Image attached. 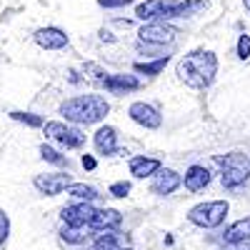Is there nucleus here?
I'll use <instances>...</instances> for the list:
<instances>
[{
  "label": "nucleus",
  "instance_id": "nucleus-17",
  "mask_svg": "<svg viewBox=\"0 0 250 250\" xmlns=\"http://www.w3.org/2000/svg\"><path fill=\"white\" fill-rule=\"evenodd\" d=\"M160 168H163V165H160V160H155V158H145V155L130 158V175H135V178L155 175Z\"/></svg>",
  "mask_w": 250,
  "mask_h": 250
},
{
  "label": "nucleus",
  "instance_id": "nucleus-32",
  "mask_svg": "<svg viewBox=\"0 0 250 250\" xmlns=\"http://www.w3.org/2000/svg\"><path fill=\"white\" fill-rule=\"evenodd\" d=\"M243 5H245V10L250 13V0H243Z\"/></svg>",
  "mask_w": 250,
  "mask_h": 250
},
{
  "label": "nucleus",
  "instance_id": "nucleus-20",
  "mask_svg": "<svg viewBox=\"0 0 250 250\" xmlns=\"http://www.w3.org/2000/svg\"><path fill=\"white\" fill-rule=\"evenodd\" d=\"M245 238H250V218L235 220V223L225 230V235H223L225 243H240V240H245Z\"/></svg>",
  "mask_w": 250,
  "mask_h": 250
},
{
  "label": "nucleus",
  "instance_id": "nucleus-4",
  "mask_svg": "<svg viewBox=\"0 0 250 250\" xmlns=\"http://www.w3.org/2000/svg\"><path fill=\"white\" fill-rule=\"evenodd\" d=\"M228 210H230V205L228 200H208V203H198L193 205L190 210H188V220L198 228H205V230H210V228H218Z\"/></svg>",
  "mask_w": 250,
  "mask_h": 250
},
{
  "label": "nucleus",
  "instance_id": "nucleus-8",
  "mask_svg": "<svg viewBox=\"0 0 250 250\" xmlns=\"http://www.w3.org/2000/svg\"><path fill=\"white\" fill-rule=\"evenodd\" d=\"M73 180H70V175L68 173H43V175H35V180H33V185L38 188L43 195H60L65 188L70 185Z\"/></svg>",
  "mask_w": 250,
  "mask_h": 250
},
{
  "label": "nucleus",
  "instance_id": "nucleus-22",
  "mask_svg": "<svg viewBox=\"0 0 250 250\" xmlns=\"http://www.w3.org/2000/svg\"><path fill=\"white\" fill-rule=\"evenodd\" d=\"M170 62V55H160L155 60H145V62H135L133 70L135 73H143V75H158L165 70V65Z\"/></svg>",
  "mask_w": 250,
  "mask_h": 250
},
{
  "label": "nucleus",
  "instance_id": "nucleus-28",
  "mask_svg": "<svg viewBox=\"0 0 250 250\" xmlns=\"http://www.w3.org/2000/svg\"><path fill=\"white\" fill-rule=\"evenodd\" d=\"M133 0H98V5L100 8H105V10H115V8H125V5H130Z\"/></svg>",
  "mask_w": 250,
  "mask_h": 250
},
{
  "label": "nucleus",
  "instance_id": "nucleus-31",
  "mask_svg": "<svg viewBox=\"0 0 250 250\" xmlns=\"http://www.w3.org/2000/svg\"><path fill=\"white\" fill-rule=\"evenodd\" d=\"M238 250H250V238H245V240H240V243H233Z\"/></svg>",
  "mask_w": 250,
  "mask_h": 250
},
{
  "label": "nucleus",
  "instance_id": "nucleus-15",
  "mask_svg": "<svg viewBox=\"0 0 250 250\" xmlns=\"http://www.w3.org/2000/svg\"><path fill=\"white\" fill-rule=\"evenodd\" d=\"M183 183L190 193H200L210 185V173H208V168H203V165H193V168H188Z\"/></svg>",
  "mask_w": 250,
  "mask_h": 250
},
{
  "label": "nucleus",
  "instance_id": "nucleus-2",
  "mask_svg": "<svg viewBox=\"0 0 250 250\" xmlns=\"http://www.w3.org/2000/svg\"><path fill=\"white\" fill-rule=\"evenodd\" d=\"M110 113V105L103 95H75L60 103V115L73 125H93Z\"/></svg>",
  "mask_w": 250,
  "mask_h": 250
},
{
  "label": "nucleus",
  "instance_id": "nucleus-10",
  "mask_svg": "<svg viewBox=\"0 0 250 250\" xmlns=\"http://www.w3.org/2000/svg\"><path fill=\"white\" fill-rule=\"evenodd\" d=\"M180 185H183V178H180L175 170H170V168H160V170L153 175L150 190H153V195H173Z\"/></svg>",
  "mask_w": 250,
  "mask_h": 250
},
{
  "label": "nucleus",
  "instance_id": "nucleus-27",
  "mask_svg": "<svg viewBox=\"0 0 250 250\" xmlns=\"http://www.w3.org/2000/svg\"><path fill=\"white\" fill-rule=\"evenodd\" d=\"M238 58L240 60H248L250 58V35H245V33L238 38Z\"/></svg>",
  "mask_w": 250,
  "mask_h": 250
},
{
  "label": "nucleus",
  "instance_id": "nucleus-26",
  "mask_svg": "<svg viewBox=\"0 0 250 250\" xmlns=\"http://www.w3.org/2000/svg\"><path fill=\"white\" fill-rule=\"evenodd\" d=\"M130 190H133V185H130L128 180H118V183L110 185V195H113V198H125Z\"/></svg>",
  "mask_w": 250,
  "mask_h": 250
},
{
  "label": "nucleus",
  "instance_id": "nucleus-16",
  "mask_svg": "<svg viewBox=\"0 0 250 250\" xmlns=\"http://www.w3.org/2000/svg\"><path fill=\"white\" fill-rule=\"evenodd\" d=\"M123 223V215L120 210H115V208H103V210L95 213V220L90 223V228H95V230H118Z\"/></svg>",
  "mask_w": 250,
  "mask_h": 250
},
{
  "label": "nucleus",
  "instance_id": "nucleus-24",
  "mask_svg": "<svg viewBox=\"0 0 250 250\" xmlns=\"http://www.w3.org/2000/svg\"><path fill=\"white\" fill-rule=\"evenodd\" d=\"M40 155H43V160H48V163H53V165H68V158L65 155H60L58 150H53L50 145H40Z\"/></svg>",
  "mask_w": 250,
  "mask_h": 250
},
{
  "label": "nucleus",
  "instance_id": "nucleus-21",
  "mask_svg": "<svg viewBox=\"0 0 250 250\" xmlns=\"http://www.w3.org/2000/svg\"><path fill=\"white\" fill-rule=\"evenodd\" d=\"M65 193L70 198H75L78 203H93L98 198V190H95L93 185H85V183H70L65 188Z\"/></svg>",
  "mask_w": 250,
  "mask_h": 250
},
{
  "label": "nucleus",
  "instance_id": "nucleus-29",
  "mask_svg": "<svg viewBox=\"0 0 250 250\" xmlns=\"http://www.w3.org/2000/svg\"><path fill=\"white\" fill-rule=\"evenodd\" d=\"M8 230H10V220H8V215L0 210V245L5 243V238H8Z\"/></svg>",
  "mask_w": 250,
  "mask_h": 250
},
{
  "label": "nucleus",
  "instance_id": "nucleus-7",
  "mask_svg": "<svg viewBox=\"0 0 250 250\" xmlns=\"http://www.w3.org/2000/svg\"><path fill=\"white\" fill-rule=\"evenodd\" d=\"M138 38L143 43H153V45H170L178 38V28L163 23V20H155V23H148L138 30Z\"/></svg>",
  "mask_w": 250,
  "mask_h": 250
},
{
  "label": "nucleus",
  "instance_id": "nucleus-11",
  "mask_svg": "<svg viewBox=\"0 0 250 250\" xmlns=\"http://www.w3.org/2000/svg\"><path fill=\"white\" fill-rule=\"evenodd\" d=\"M95 208L90 203H73V205H65L62 208V220L65 225H90L95 220Z\"/></svg>",
  "mask_w": 250,
  "mask_h": 250
},
{
  "label": "nucleus",
  "instance_id": "nucleus-30",
  "mask_svg": "<svg viewBox=\"0 0 250 250\" xmlns=\"http://www.w3.org/2000/svg\"><path fill=\"white\" fill-rule=\"evenodd\" d=\"M95 158L93 155H83V168H85V170H95Z\"/></svg>",
  "mask_w": 250,
  "mask_h": 250
},
{
  "label": "nucleus",
  "instance_id": "nucleus-19",
  "mask_svg": "<svg viewBox=\"0 0 250 250\" xmlns=\"http://www.w3.org/2000/svg\"><path fill=\"white\" fill-rule=\"evenodd\" d=\"M90 235H93V228L90 225H65L60 230V238L65 240V243H73V245L85 243Z\"/></svg>",
  "mask_w": 250,
  "mask_h": 250
},
{
  "label": "nucleus",
  "instance_id": "nucleus-5",
  "mask_svg": "<svg viewBox=\"0 0 250 250\" xmlns=\"http://www.w3.org/2000/svg\"><path fill=\"white\" fill-rule=\"evenodd\" d=\"M43 128H45V135L50 140H55L58 145H62L65 150H78V148L85 145V135H83V130L75 128V125L50 120V123H43Z\"/></svg>",
  "mask_w": 250,
  "mask_h": 250
},
{
  "label": "nucleus",
  "instance_id": "nucleus-1",
  "mask_svg": "<svg viewBox=\"0 0 250 250\" xmlns=\"http://www.w3.org/2000/svg\"><path fill=\"white\" fill-rule=\"evenodd\" d=\"M218 75V55L210 50H193L178 60V78L188 88L205 90Z\"/></svg>",
  "mask_w": 250,
  "mask_h": 250
},
{
  "label": "nucleus",
  "instance_id": "nucleus-6",
  "mask_svg": "<svg viewBox=\"0 0 250 250\" xmlns=\"http://www.w3.org/2000/svg\"><path fill=\"white\" fill-rule=\"evenodd\" d=\"M208 3L205 0H163L160 8V18L158 20H173V18H190L200 10H205Z\"/></svg>",
  "mask_w": 250,
  "mask_h": 250
},
{
  "label": "nucleus",
  "instance_id": "nucleus-3",
  "mask_svg": "<svg viewBox=\"0 0 250 250\" xmlns=\"http://www.w3.org/2000/svg\"><path fill=\"white\" fill-rule=\"evenodd\" d=\"M215 163L220 165V180L225 188H240L243 183H248L250 178V158L243 153H228V155H218Z\"/></svg>",
  "mask_w": 250,
  "mask_h": 250
},
{
  "label": "nucleus",
  "instance_id": "nucleus-18",
  "mask_svg": "<svg viewBox=\"0 0 250 250\" xmlns=\"http://www.w3.org/2000/svg\"><path fill=\"white\" fill-rule=\"evenodd\" d=\"M123 248H128V238H123L115 230L98 233V238L93 243V250H123Z\"/></svg>",
  "mask_w": 250,
  "mask_h": 250
},
{
  "label": "nucleus",
  "instance_id": "nucleus-9",
  "mask_svg": "<svg viewBox=\"0 0 250 250\" xmlns=\"http://www.w3.org/2000/svg\"><path fill=\"white\" fill-rule=\"evenodd\" d=\"M128 115H130L138 125H143V128H148V130H158L160 125H163V115H160L153 105H148V103H140V100L130 105Z\"/></svg>",
  "mask_w": 250,
  "mask_h": 250
},
{
  "label": "nucleus",
  "instance_id": "nucleus-25",
  "mask_svg": "<svg viewBox=\"0 0 250 250\" xmlns=\"http://www.w3.org/2000/svg\"><path fill=\"white\" fill-rule=\"evenodd\" d=\"M10 118L13 120H18V123H25V125H30V128H40L43 125V118L40 115H35V113H10Z\"/></svg>",
  "mask_w": 250,
  "mask_h": 250
},
{
  "label": "nucleus",
  "instance_id": "nucleus-33",
  "mask_svg": "<svg viewBox=\"0 0 250 250\" xmlns=\"http://www.w3.org/2000/svg\"><path fill=\"white\" fill-rule=\"evenodd\" d=\"M123 250H135V248H123Z\"/></svg>",
  "mask_w": 250,
  "mask_h": 250
},
{
  "label": "nucleus",
  "instance_id": "nucleus-14",
  "mask_svg": "<svg viewBox=\"0 0 250 250\" xmlns=\"http://www.w3.org/2000/svg\"><path fill=\"white\" fill-rule=\"evenodd\" d=\"M103 88H105L108 93H130V90H138L140 88V80L135 75H123V73H115V75H108L105 80H103Z\"/></svg>",
  "mask_w": 250,
  "mask_h": 250
},
{
  "label": "nucleus",
  "instance_id": "nucleus-23",
  "mask_svg": "<svg viewBox=\"0 0 250 250\" xmlns=\"http://www.w3.org/2000/svg\"><path fill=\"white\" fill-rule=\"evenodd\" d=\"M160 8H163V0H145V3L135 5V18H140V20H158L160 18Z\"/></svg>",
  "mask_w": 250,
  "mask_h": 250
},
{
  "label": "nucleus",
  "instance_id": "nucleus-12",
  "mask_svg": "<svg viewBox=\"0 0 250 250\" xmlns=\"http://www.w3.org/2000/svg\"><path fill=\"white\" fill-rule=\"evenodd\" d=\"M35 43H38V48H43V50H62L70 43V38L65 35V30L50 25V28H40L35 33Z\"/></svg>",
  "mask_w": 250,
  "mask_h": 250
},
{
  "label": "nucleus",
  "instance_id": "nucleus-13",
  "mask_svg": "<svg viewBox=\"0 0 250 250\" xmlns=\"http://www.w3.org/2000/svg\"><path fill=\"white\" fill-rule=\"evenodd\" d=\"M93 143H95V150L100 155H113L118 150V130L113 125H103V128H98V133L93 135Z\"/></svg>",
  "mask_w": 250,
  "mask_h": 250
}]
</instances>
